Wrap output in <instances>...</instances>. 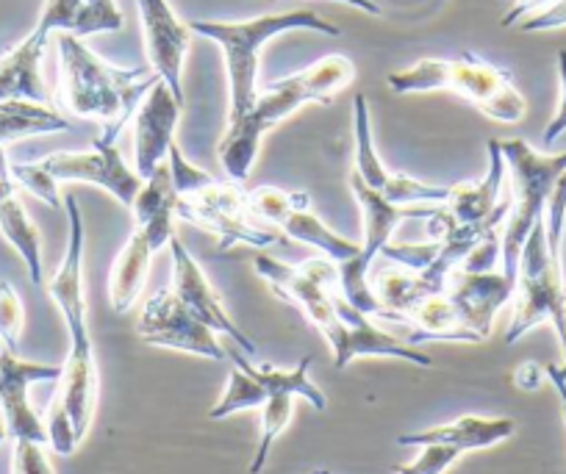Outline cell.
<instances>
[{"label": "cell", "instance_id": "obj_1", "mask_svg": "<svg viewBox=\"0 0 566 474\" xmlns=\"http://www.w3.org/2000/svg\"><path fill=\"white\" fill-rule=\"evenodd\" d=\"M59 45V103L73 117L97 119L103 139L117 141L139 103L156 86L159 75L148 67H114L92 53L81 36H56Z\"/></svg>", "mask_w": 566, "mask_h": 474}, {"label": "cell", "instance_id": "obj_2", "mask_svg": "<svg viewBox=\"0 0 566 474\" xmlns=\"http://www.w3.org/2000/svg\"><path fill=\"white\" fill-rule=\"evenodd\" d=\"M353 78H356V67H353L350 59L334 53V56L314 62L303 73L277 81V84H270L264 92H259L250 112L242 119L228 125L226 136L217 147L228 178L233 183L248 181L266 130L275 128L277 123H283L292 112H297L306 103L331 106L336 92L345 89Z\"/></svg>", "mask_w": 566, "mask_h": 474}, {"label": "cell", "instance_id": "obj_3", "mask_svg": "<svg viewBox=\"0 0 566 474\" xmlns=\"http://www.w3.org/2000/svg\"><path fill=\"white\" fill-rule=\"evenodd\" d=\"M192 34L206 36L217 42L226 53L228 70V92H231V106H228V125L242 119L250 106L259 97V53L275 36L286 31H317V34L339 36L331 20H323L317 12L308 9H292L281 14H261L253 20H195L189 23Z\"/></svg>", "mask_w": 566, "mask_h": 474}, {"label": "cell", "instance_id": "obj_4", "mask_svg": "<svg viewBox=\"0 0 566 474\" xmlns=\"http://www.w3.org/2000/svg\"><path fill=\"white\" fill-rule=\"evenodd\" d=\"M386 84L395 95L455 92L481 114L509 125L520 123L527 112L509 70L478 59L475 53H464L461 59H419L411 67L389 73Z\"/></svg>", "mask_w": 566, "mask_h": 474}, {"label": "cell", "instance_id": "obj_5", "mask_svg": "<svg viewBox=\"0 0 566 474\" xmlns=\"http://www.w3.org/2000/svg\"><path fill=\"white\" fill-rule=\"evenodd\" d=\"M500 147H503L505 167L511 170V181H514V203H511L509 220H505L503 236H500V270L516 283L522 247H525L533 225L544 217L555 181L566 172V152L544 156V152L533 150L525 139H500Z\"/></svg>", "mask_w": 566, "mask_h": 474}, {"label": "cell", "instance_id": "obj_6", "mask_svg": "<svg viewBox=\"0 0 566 474\" xmlns=\"http://www.w3.org/2000/svg\"><path fill=\"white\" fill-rule=\"evenodd\" d=\"M514 299L516 305L509 330H505V345H516L527 330L542 323H553L555 330H558V339L564 341V264H560V244L547 242L544 217L533 225L531 236L522 247Z\"/></svg>", "mask_w": 566, "mask_h": 474}, {"label": "cell", "instance_id": "obj_7", "mask_svg": "<svg viewBox=\"0 0 566 474\" xmlns=\"http://www.w3.org/2000/svg\"><path fill=\"white\" fill-rule=\"evenodd\" d=\"M350 189L364 211V242L356 259L339 264V294L347 303L356 305L358 310L373 316V319L375 316L386 319V310L384 305L378 303V297H375L373 277H369L375 255L391 242V233H395V228L400 225L406 217H433L439 211V206H395L389 203L384 194L364 187L361 178L356 176H350Z\"/></svg>", "mask_w": 566, "mask_h": 474}, {"label": "cell", "instance_id": "obj_8", "mask_svg": "<svg viewBox=\"0 0 566 474\" xmlns=\"http://www.w3.org/2000/svg\"><path fill=\"white\" fill-rule=\"evenodd\" d=\"M176 217L214 233L220 253H228L237 244L264 250L283 236L253 214L242 183H220L217 178L195 192L178 194Z\"/></svg>", "mask_w": 566, "mask_h": 474}, {"label": "cell", "instance_id": "obj_9", "mask_svg": "<svg viewBox=\"0 0 566 474\" xmlns=\"http://www.w3.org/2000/svg\"><path fill=\"white\" fill-rule=\"evenodd\" d=\"M136 334L150 347L192 352V356L211 358V361L228 358L214 330L172 288H159L150 294L136 319Z\"/></svg>", "mask_w": 566, "mask_h": 474}, {"label": "cell", "instance_id": "obj_10", "mask_svg": "<svg viewBox=\"0 0 566 474\" xmlns=\"http://www.w3.org/2000/svg\"><path fill=\"white\" fill-rule=\"evenodd\" d=\"M56 181H81L103 189L123 206H134L142 189V178L123 161L117 141L95 139L90 150H62L51 152L40 161Z\"/></svg>", "mask_w": 566, "mask_h": 474}, {"label": "cell", "instance_id": "obj_11", "mask_svg": "<svg viewBox=\"0 0 566 474\" xmlns=\"http://www.w3.org/2000/svg\"><path fill=\"white\" fill-rule=\"evenodd\" d=\"M64 367H48L18 358V352L0 347V411L3 424L14 441H36L48 444V428L29 402V389L34 383L62 378Z\"/></svg>", "mask_w": 566, "mask_h": 474}, {"label": "cell", "instance_id": "obj_12", "mask_svg": "<svg viewBox=\"0 0 566 474\" xmlns=\"http://www.w3.org/2000/svg\"><path fill=\"white\" fill-rule=\"evenodd\" d=\"M516 283L505 275L503 270H486V272H472L459 266V270L450 275L448 283V297L453 303L455 314H459V323L467 334L472 336V341H486L489 334L494 328V319H497L500 308L514 299Z\"/></svg>", "mask_w": 566, "mask_h": 474}, {"label": "cell", "instance_id": "obj_13", "mask_svg": "<svg viewBox=\"0 0 566 474\" xmlns=\"http://www.w3.org/2000/svg\"><path fill=\"white\" fill-rule=\"evenodd\" d=\"M136 3H139L150 70L170 86L176 101L184 103V59L192 45V29L178 20L167 0H136Z\"/></svg>", "mask_w": 566, "mask_h": 474}, {"label": "cell", "instance_id": "obj_14", "mask_svg": "<svg viewBox=\"0 0 566 474\" xmlns=\"http://www.w3.org/2000/svg\"><path fill=\"white\" fill-rule=\"evenodd\" d=\"M178 117H181V103L159 78L134 114V165L142 181H148L156 167L165 165L170 156V147L176 145Z\"/></svg>", "mask_w": 566, "mask_h": 474}, {"label": "cell", "instance_id": "obj_15", "mask_svg": "<svg viewBox=\"0 0 566 474\" xmlns=\"http://www.w3.org/2000/svg\"><path fill=\"white\" fill-rule=\"evenodd\" d=\"M334 303L342 319L339 339L331 345L336 369H345L347 364H353L361 356L400 358V361L417 364V367H424V369L433 367L431 356H424L422 350H417V345H408V341L395 339L391 334H384V330H380L378 325L364 314V310H358L356 305L347 303L339 292H334Z\"/></svg>", "mask_w": 566, "mask_h": 474}, {"label": "cell", "instance_id": "obj_16", "mask_svg": "<svg viewBox=\"0 0 566 474\" xmlns=\"http://www.w3.org/2000/svg\"><path fill=\"white\" fill-rule=\"evenodd\" d=\"M253 266L259 272V277H264L275 288L277 297L295 303L308 316V323L325 336L328 345H334L339 339L342 319L334 303V292L317 286L301 266L283 264V261L272 259V255H253Z\"/></svg>", "mask_w": 566, "mask_h": 474}, {"label": "cell", "instance_id": "obj_17", "mask_svg": "<svg viewBox=\"0 0 566 474\" xmlns=\"http://www.w3.org/2000/svg\"><path fill=\"white\" fill-rule=\"evenodd\" d=\"M167 247L172 250V292H176L178 297H181L184 303H187L189 308H192L195 314H198L211 330H214V334H226L228 339L237 341L239 350L248 352V356H255L259 347H255L253 341L244 336V330L233 323L231 314H228L226 305H222L220 294L211 288L209 277H206V272L200 270L198 261L189 255V250L184 247L181 239L172 236Z\"/></svg>", "mask_w": 566, "mask_h": 474}, {"label": "cell", "instance_id": "obj_18", "mask_svg": "<svg viewBox=\"0 0 566 474\" xmlns=\"http://www.w3.org/2000/svg\"><path fill=\"white\" fill-rule=\"evenodd\" d=\"M51 34H56V29H53L51 20L40 14L36 29L20 45H14L7 56H0V103H48V86L42 81V56H45Z\"/></svg>", "mask_w": 566, "mask_h": 474}, {"label": "cell", "instance_id": "obj_19", "mask_svg": "<svg viewBox=\"0 0 566 474\" xmlns=\"http://www.w3.org/2000/svg\"><path fill=\"white\" fill-rule=\"evenodd\" d=\"M505 156L500 139L489 141V172L483 181L475 183H455L450 189V200L444 203L448 214L459 225H478L489 220L503 203V183H505Z\"/></svg>", "mask_w": 566, "mask_h": 474}, {"label": "cell", "instance_id": "obj_20", "mask_svg": "<svg viewBox=\"0 0 566 474\" xmlns=\"http://www.w3.org/2000/svg\"><path fill=\"white\" fill-rule=\"evenodd\" d=\"M516 430V422L509 417H461L450 424H439V428H428L422 433H402L397 435L400 446H428V444H448L461 446L464 452L489 450V446L500 444V441L511 439Z\"/></svg>", "mask_w": 566, "mask_h": 474}, {"label": "cell", "instance_id": "obj_21", "mask_svg": "<svg viewBox=\"0 0 566 474\" xmlns=\"http://www.w3.org/2000/svg\"><path fill=\"white\" fill-rule=\"evenodd\" d=\"M176 187H172L170 165L156 167L154 176L142 183L139 194L134 200V220L145 236L150 239L154 250H161L170 244L172 233V217H176Z\"/></svg>", "mask_w": 566, "mask_h": 474}, {"label": "cell", "instance_id": "obj_22", "mask_svg": "<svg viewBox=\"0 0 566 474\" xmlns=\"http://www.w3.org/2000/svg\"><path fill=\"white\" fill-rule=\"evenodd\" d=\"M154 253L156 250L150 239L139 228H134L128 242L123 244L119 255L114 259L112 277H108V299H112V308L117 314H128L136 299H139L142 288L148 283Z\"/></svg>", "mask_w": 566, "mask_h": 474}, {"label": "cell", "instance_id": "obj_23", "mask_svg": "<svg viewBox=\"0 0 566 474\" xmlns=\"http://www.w3.org/2000/svg\"><path fill=\"white\" fill-rule=\"evenodd\" d=\"M277 231H281L283 236L295 239V242L319 250L325 259L336 261V264H345V261L356 259L358 250H361V244L350 242V239H345V236H339L336 231H331V228L325 225L317 214H314L312 203L297 206V209L281 222V228H277Z\"/></svg>", "mask_w": 566, "mask_h": 474}, {"label": "cell", "instance_id": "obj_24", "mask_svg": "<svg viewBox=\"0 0 566 474\" xmlns=\"http://www.w3.org/2000/svg\"><path fill=\"white\" fill-rule=\"evenodd\" d=\"M70 130V119L53 112L48 103L3 101L0 103V147L25 136H45Z\"/></svg>", "mask_w": 566, "mask_h": 474}, {"label": "cell", "instance_id": "obj_25", "mask_svg": "<svg viewBox=\"0 0 566 474\" xmlns=\"http://www.w3.org/2000/svg\"><path fill=\"white\" fill-rule=\"evenodd\" d=\"M231 358H233V364H237L239 369H244L250 378L259 380V383L264 386L266 394H270V397L286 391V394L303 397V400H306L308 405L314 408V411H325V408H328V400H325V394L317 389V386L312 383V378H308V369H312V364H314L312 356L301 358V364H297L295 369H290V372L270 367V364H261V367H255V364H250L248 358L242 356V352H233Z\"/></svg>", "mask_w": 566, "mask_h": 474}, {"label": "cell", "instance_id": "obj_26", "mask_svg": "<svg viewBox=\"0 0 566 474\" xmlns=\"http://www.w3.org/2000/svg\"><path fill=\"white\" fill-rule=\"evenodd\" d=\"M0 233L7 236V242L18 250L23 264L29 266L31 283H34V286H42V283H45V270H42V239L40 231L34 228V222H31V217L25 214L18 194H9L7 200H0Z\"/></svg>", "mask_w": 566, "mask_h": 474}, {"label": "cell", "instance_id": "obj_27", "mask_svg": "<svg viewBox=\"0 0 566 474\" xmlns=\"http://www.w3.org/2000/svg\"><path fill=\"white\" fill-rule=\"evenodd\" d=\"M353 117H356V170H353V176L361 178L364 187H369L373 192L384 194L395 172L386 170L378 150H375L373 119H369V106L364 95H356V101H353Z\"/></svg>", "mask_w": 566, "mask_h": 474}, {"label": "cell", "instance_id": "obj_28", "mask_svg": "<svg viewBox=\"0 0 566 474\" xmlns=\"http://www.w3.org/2000/svg\"><path fill=\"white\" fill-rule=\"evenodd\" d=\"M259 411H261V439L253 452V461H250V474H261V468L266 466V457H270L272 452V444H275L277 435H281L283 430L290 428L292 413H295V394H286V391L272 394Z\"/></svg>", "mask_w": 566, "mask_h": 474}, {"label": "cell", "instance_id": "obj_29", "mask_svg": "<svg viewBox=\"0 0 566 474\" xmlns=\"http://www.w3.org/2000/svg\"><path fill=\"white\" fill-rule=\"evenodd\" d=\"M266 400H270V394H266L264 386H261L255 378H250V375L244 372V369H239L237 364H233L231 375H228L226 394H222L220 400H217V405L211 408L209 417L220 422V419L233 417V413H239V411L261 408Z\"/></svg>", "mask_w": 566, "mask_h": 474}, {"label": "cell", "instance_id": "obj_30", "mask_svg": "<svg viewBox=\"0 0 566 474\" xmlns=\"http://www.w3.org/2000/svg\"><path fill=\"white\" fill-rule=\"evenodd\" d=\"M248 203L261 222H266V225H272L277 231L281 222L286 220L297 206L312 203V198H308L306 192H283V189L277 187H255L248 192Z\"/></svg>", "mask_w": 566, "mask_h": 474}, {"label": "cell", "instance_id": "obj_31", "mask_svg": "<svg viewBox=\"0 0 566 474\" xmlns=\"http://www.w3.org/2000/svg\"><path fill=\"white\" fill-rule=\"evenodd\" d=\"M123 29V14H119L114 0H84L73 20L70 34L75 36H92L103 34V31H119Z\"/></svg>", "mask_w": 566, "mask_h": 474}, {"label": "cell", "instance_id": "obj_32", "mask_svg": "<svg viewBox=\"0 0 566 474\" xmlns=\"http://www.w3.org/2000/svg\"><path fill=\"white\" fill-rule=\"evenodd\" d=\"M23 303L9 281H0V345L18 352L20 334H23Z\"/></svg>", "mask_w": 566, "mask_h": 474}, {"label": "cell", "instance_id": "obj_33", "mask_svg": "<svg viewBox=\"0 0 566 474\" xmlns=\"http://www.w3.org/2000/svg\"><path fill=\"white\" fill-rule=\"evenodd\" d=\"M12 178L18 187L40 198L42 203L51 206L53 211L62 209V198H59V181L45 170L42 165H12Z\"/></svg>", "mask_w": 566, "mask_h": 474}, {"label": "cell", "instance_id": "obj_34", "mask_svg": "<svg viewBox=\"0 0 566 474\" xmlns=\"http://www.w3.org/2000/svg\"><path fill=\"white\" fill-rule=\"evenodd\" d=\"M461 455H467L461 446H448V444H428L422 446L417 457L406 466H397V474H444Z\"/></svg>", "mask_w": 566, "mask_h": 474}, {"label": "cell", "instance_id": "obj_35", "mask_svg": "<svg viewBox=\"0 0 566 474\" xmlns=\"http://www.w3.org/2000/svg\"><path fill=\"white\" fill-rule=\"evenodd\" d=\"M12 474H53L45 444H36V441L25 439L14 441Z\"/></svg>", "mask_w": 566, "mask_h": 474}, {"label": "cell", "instance_id": "obj_36", "mask_svg": "<svg viewBox=\"0 0 566 474\" xmlns=\"http://www.w3.org/2000/svg\"><path fill=\"white\" fill-rule=\"evenodd\" d=\"M564 25H566V0H555V3H549L547 9H542V12L522 20L520 31H525V34H536V31H555V29H564Z\"/></svg>", "mask_w": 566, "mask_h": 474}, {"label": "cell", "instance_id": "obj_37", "mask_svg": "<svg viewBox=\"0 0 566 474\" xmlns=\"http://www.w3.org/2000/svg\"><path fill=\"white\" fill-rule=\"evenodd\" d=\"M558 78H560V103L555 117L549 119V125L544 128V141L553 145L560 134H566V51L558 53Z\"/></svg>", "mask_w": 566, "mask_h": 474}, {"label": "cell", "instance_id": "obj_38", "mask_svg": "<svg viewBox=\"0 0 566 474\" xmlns=\"http://www.w3.org/2000/svg\"><path fill=\"white\" fill-rule=\"evenodd\" d=\"M549 3H555V0H514V7L509 9V14L503 18V25L505 29H511V25H520L522 20L531 18V14L542 12V9H547Z\"/></svg>", "mask_w": 566, "mask_h": 474}, {"label": "cell", "instance_id": "obj_39", "mask_svg": "<svg viewBox=\"0 0 566 474\" xmlns=\"http://www.w3.org/2000/svg\"><path fill=\"white\" fill-rule=\"evenodd\" d=\"M18 183L12 178V165L7 161V150L0 147V200H7L9 194H14Z\"/></svg>", "mask_w": 566, "mask_h": 474}, {"label": "cell", "instance_id": "obj_40", "mask_svg": "<svg viewBox=\"0 0 566 474\" xmlns=\"http://www.w3.org/2000/svg\"><path fill=\"white\" fill-rule=\"evenodd\" d=\"M544 369H538L536 364H525V367L516 372V386H520V389H536V386L542 383V378H538Z\"/></svg>", "mask_w": 566, "mask_h": 474}, {"label": "cell", "instance_id": "obj_41", "mask_svg": "<svg viewBox=\"0 0 566 474\" xmlns=\"http://www.w3.org/2000/svg\"><path fill=\"white\" fill-rule=\"evenodd\" d=\"M336 3H345V7L358 9V12L364 14H380V7L375 0H336Z\"/></svg>", "mask_w": 566, "mask_h": 474}, {"label": "cell", "instance_id": "obj_42", "mask_svg": "<svg viewBox=\"0 0 566 474\" xmlns=\"http://www.w3.org/2000/svg\"><path fill=\"white\" fill-rule=\"evenodd\" d=\"M564 328H566V308H564ZM560 347H564V367H555V372L566 380V334H564V341H560Z\"/></svg>", "mask_w": 566, "mask_h": 474}, {"label": "cell", "instance_id": "obj_43", "mask_svg": "<svg viewBox=\"0 0 566 474\" xmlns=\"http://www.w3.org/2000/svg\"><path fill=\"white\" fill-rule=\"evenodd\" d=\"M7 424H3V422H0V444H3V441H7Z\"/></svg>", "mask_w": 566, "mask_h": 474}, {"label": "cell", "instance_id": "obj_44", "mask_svg": "<svg viewBox=\"0 0 566 474\" xmlns=\"http://www.w3.org/2000/svg\"><path fill=\"white\" fill-rule=\"evenodd\" d=\"M314 474H331V472H314Z\"/></svg>", "mask_w": 566, "mask_h": 474}, {"label": "cell", "instance_id": "obj_45", "mask_svg": "<svg viewBox=\"0 0 566 474\" xmlns=\"http://www.w3.org/2000/svg\"><path fill=\"white\" fill-rule=\"evenodd\" d=\"M0 347H3V345H0Z\"/></svg>", "mask_w": 566, "mask_h": 474}]
</instances>
